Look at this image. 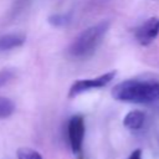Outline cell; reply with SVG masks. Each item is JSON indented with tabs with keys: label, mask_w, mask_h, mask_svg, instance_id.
<instances>
[{
	"label": "cell",
	"mask_w": 159,
	"mask_h": 159,
	"mask_svg": "<svg viewBox=\"0 0 159 159\" xmlns=\"http://www.w3.org/2000/svg\"><path fill=\"white\" fill-rule=\"evenodd\" d=\"M116 101L135 104L152 103L159 99V82L147 80H125L112 88Z\"/></svg>",
	"instance_id": "obj_1"
},
{
	"label": "cell",
	"mask_w": 159,
	"mask_h": 159,
	"mask_svg": "<svg viewBox=\"0 0 159 159\" xmlns=\"http://www.w3.org/2000/svg\"><path fill=\"white\" fill-rule=\"evenodd\" d=\"M111 22L102 20L80 32L68 46V53L75 58H87L92 56L98 46L102 43L106 34L108 32Z\"/></svg>",
	"instance_id": "obj_2"
},
{
	"label": "cell",
	"mask_w": 159,
	"mask_h": 159,
	"mask_svg": "<svg viewBox=\"0 0 159 159\" xmlns=\"http://www.w3.org/2000/svg\"><path fill=\"white\" fill-rule=\"evenodd\" d=\"M117 72L116 71H109L106 72L103 75H99L97 77L93 78H83V80H77L76 82L72 83V86L70 87L68 91V98H75L87 91L91 89H96V88H102L106 87L108 83H111L114 77H116Z\"/></svg>",
	"instance_id": "obj_3"
},
{
	"label": "cell",
	"mask_w": 159,
	"mask_h": 159,
	"mask_svg": "<svg viewBox=\"0 0 159 159\" xmlns=\"http://www.w3.org/2000/svg\"><path fill=\"white\" fill-rule=\"evenodd\" d=\"M84 129V119L81 114H76L70 118L67 125V135L70 147L75 154H80L82 150Z\"/></svg>",
	"instance_id": "obj_4"
},
{
	"label": "cell",
	"mask_w": 159,
	"mask_h": 159,
	"mask_svg": "<svg viewBox=\"0 0 159 159\" xmlns=\"http://www.w3.org/2000/svg\"><path fill=\"white\" fill-rule=\"evenodd\" d=\"M159 35V17H149L135 30V39L142 46L150 45Z\"/></svg>",
	"instance_id": "obj_5"
},
{
	"label": "cell",
	"mask_w": 159,
	"mask_h": 159,
	"mask_svg": "<svg viewBox=\"0 0 159 159\" xmlns=\"http://www.w3.org/2000/svg\"><path fill=\"white\" fill-rule=\"evenodd\" d=\"M26 41V36L20 32L2 34L0 35V52L10 51L12 48H17L22 46Z\"/></svg>",
	"instance_id": "obj_6"
},
{
	"label": "cell",
	"mask_w": 159,
	"mask_h": 159,
	"mask_svg": "<svg viewBox=\"0 0 159 159\" xmlns=\"http://www.w3.org/2000/svg\"><path fill=\"white\" fill-rule=\"evenodd\" d=\"M144 120H145V114L142 111L134 109L125 114V117L123 118V125L130 130H138L143 127Z\"/></svg>",
	"instance_id": "obj_7"
},
{
	"label": "cell",
	"mask_w": 159,
	"mask_h": 159,
	"mask_svg": "<svg viewBox=\"0 0 159 159\" xmlns=\"http://www.w3.org/2000/svg\"><path fill=\"white\" fill-rule=\"evenodd\" d=\"M15 111V104L10 98L0 96V119L10 117Z\"/></svg>",
	"instance_id": "obj_8"
},
{
	"label": "cell",
	"mask_w": 159,
	"mask_h": 159,
	"mask_svg": "<svg viewBox=\"0 0 159 159\" xmlns=\"http://www.w3.org/2000/svg\"><path fill=\"white\" fill-rule=\"evenodd\" d=\"M16 157L17 159H42V155L37 150L27 147L19 148L16 152Z\"/></svg>",
	"instance_id": "obj_9"
},
{
	"label": "cell",
	"mask_w": 159,
	"mask_h": 159,
	"mask_svg": "<svg viewBox=\"0 0 159 159\" xmlns=\"http://www.w3.org/2000/svg\"><path fill=\"white\" fill-rule=\"evenodd\" d=\"M71 21L70 14H55L48 17V22L53 26H65Z\"/></svg>",
	"instance_id": "obj_10"
},
{
	"label": "cell",
	"mask_w": 159,
	"mask_h": 159,
	"mask_svg": "<svg viewBox=\"0 0 159 159\" xmlns=\"http://www.w3.org/2000/svg\"><path fill=\"white\" fill-rule=\"evenodd\" d=\"M14 76H15L14 71H11V70H1L0 71V87L7 84L14 78Z\"/></svg>",
	"instance_id": "obj_11"
},
{
	"label": "cell",
	"mask_w": 159,
	"mask_h": 159,
	"mask_svg": "<svg viewBox=\"0 0 159 159\" xmlns=\"http://www.w3.org/2000/svg\"><path fill=\"white\" fill-rule=\"evenodd\" d=\"M128 159H142V149H135L130 153Z\"/></svg>",
	"instance_id": "obj_12"
},
{
	"label": "cell",
	"mask_w": 159,
	"mask_h": 159,
	"mask_svg": "<svg viewBox=\"0 0 159 159\" xmlns=\"http://www.w3.org/2000/svg\"><path fill=\"white\" fill-rule=\"evenodd\" d=\"M78 159H83V157H82V155H81V153H80V154H78Z\"/></svg>",
	"instance_id": "obj_13"
}]
</instances>
